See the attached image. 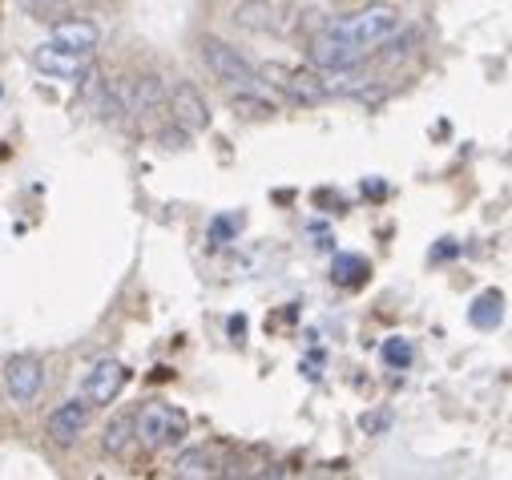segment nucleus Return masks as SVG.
<instances>
[{
	"instance_id": "obj_1",
	"label": "nucleus",
	"mask_w": 512,
	"mask_h": 480,
	"mask_svg": "<svg viewBox=\"0 0 512 480\" xmlns=\"http://www.w3.org/2000/svg\"><path fill=\"white\" fill-rule=\"evenodd\" d=\"M400 25H404V17H400L396 5H367V9L343 17V21L327 25V29L339 33V37H347L351 45H359V49L367 53V49H375V45H383V41H392Z\"/></svg>"
},
{
	"instance_id": "obj_2",
	"label": "nucleus",
	"mask_w": 512,
	"mask_h": 480,
	"mask_svg": "<svg viewBox=\"0 0 512 480\" xmlns=\"http://www.w3.org/2000/svg\"><path fill=\"white\" fill-rule=\"evenodd\" d=\"M186 432H190L186 412H178L174 404H162V400L146 404V408L138 412V420H134V440H138L142 448H150V452L182 444Z\"/></svg>"
},
{
	"instance_id": "obj_3",
	"label": "nucleus",
	"mask_w": 512,
	"mask_h": 480,
	"mask_svg": "<svg viewBox=\"0 0 512 480\" xmlns=\"http://www.w3.org/2000/svg\"><path fill=\"white\" fill-rule=\"evenodd\" d=\"M202 61H206V69L214 73V81H222L226 89H259V73H254V65L234 49V45H226L222 37H202Z\"/></svg>"
},
{
	"instance_id": "obj_4",
	"label": "nucleus",
	"mask_w": 512,
	"mask_h": 480,
	"mask_svg": "<svg viewBox=\"0 0 512 480\" xmlns=\"http://www.w3.org/2000/svg\"><path fill=\"white\" fill-rule=\"evenodd\" d=\"M307 57H311V65H315V69L335 73V69H355V65L363 61V49H359V45H351L347 37H339V33L323 29L319 37H311Z\"/></svg>"
},
{
	"instance_id": "obj_5",
	"label": "nucleus",
	"mask_w": 512,
	"mask_h": 480,
	"mask_svg": "<svg viewBox=\"0 0 512 480\" xmlns=\"http://www.w3.org/2000/svg\"><path fill=\"white\" fill-rule=\"evenodd\" d=\"M130 384V372H125V364H117V359H101V364L85 376V388H81V400L89 408H109L121 388Z\"/></svg>"
},
{
	"instance_id": "obj_6",
	"label": "nucleus",
	"mask_w": 512,
	"mask_h": 480,
	"mask_svg": "<svg viewBox=\"0 0 512 480\" xmlns=\"http://www.w3.org/2000/svg\"><path fill=\"white\" fill-rule=\"evenodd\" d=\"M170 113H174V126H182L186 134L210 130V105H206V97H202L190 81L174 85V93H170Z\"/></svg>"
},
{
	"instance_id": "obj_7",
	"label": "nucleus",
	"mask_w": 512,
	"mask_h": 480,
	"mask_svg": "<svg viewBox=\"0 0 512 480\" xmlns=\"http://www.w3.org/2000/svg\"><path fill=\"white\" fill-rule=\"evenodd\" d=\"M45 384V364L37 355H13L5 364V392L17 400V404H29Z\"/></svg>"
},
{
	"instance_id": "obj_8",
	"label": "nucleus",
	"mask_w": 512,
	"mask_h": 480,
	"mask_svg": "<svg viewBox=\"0 0 512 480\" xmlns=\"http://www.w3.org/2000/svg\"><path fill=\"white\" fill-rule=\"evenodd\" d=\"M33 65H37L41 73L57 77V81H81V77H89V53L61 49V45H53V41L33 53Z\"/></svg>"
},
{
	"instance_id": "obj_9",
	"label": "nucleus",
	"mask_w": 512,
	"mask_h": 480,
	"mask_svg": "<svg viewBox=\"0 0 512 480\" xmlns=\"http://www.w3.org/2000/svg\"><path fill=\"white\" fill-rule=\"evenodd\" d=\"M85 424H89V404H85V400H65V404L53 408L49 420H45V428H49V436H53L57 444H73V440L85 432Z\"/></svg>"
},
{
	"instance_id": "obj_10",
	"label": "nucleus",
	"mask_w": 512,
	"mask_h": 480,
	"mask_svg": "<svg viewBox=\"0 0 512 480\" xmlns=\"http://www.w3.org/2000/svg\"><path fill=\"white\" fill-rule=\"evenodd\" d=\"M101 41V29L85 17H65V21H53V45L61 49H73V53H93Z\"/></svg>"
},
{
	"instance_id": "obj_11",
	"label": "nucleus",
	"mask_w": 512,
	"mask_h": 480,
	"mask_svg": "<svg viewBox=\"0 0 512 480\" xmlns=\"http://www.w3.org/2000/svg\"><path fill=\"white\" fill-rule=\"evenodd\" d=\"M271 77H283L279 85L295 97V101H303V105H319V101H327L331 93H327V85H323V77H315V73H303V69H267Z\"/></svg>"
},
{
	"instance_id": "obj_12",
	"label": "nucleus",
	"mask_w": 512,
	"mask_h": 480,
	"mask_svg": "<svg viewBox=\"0 0 512 480\" xmlns=\"http://www.w3.org/2000/svg\"><path fill=\"white\" fill-rule=\"evenodd\" d=\"M162 101H166V89H162V81H158L154 73L134 77V81H130V89H125V109L138 113V117L158 113V109H162Z\"/></svg>"
},
{
	"instance_id": "obj_13",
	"label": "nucleus",
	"mask_w": 512,
	"mask_h": 480,
	"mask_svg": "<svg viewBox=\"0 0 512 480\" xmlns=\"http://www.w3.org/2000/svg\"><path fill=\"white\" fill-rule=\"evenodd\" d=\"M234 21L254 29V33H279L283 29V13L271 5V0H246V5L234 13Z\"/></svg>"
},
{
	"instance_id": "obj_14",
	"label": "nucleus",
	"mask_w": 512,
	"mask_h": 480,
	"mask_svg": "<svg viewBox=\"0 0 512 480\" xmlns=\"http://www.w3.org/2000/svg\"><path fill=\"white\" fill-rule=\"evenodd\" d=\"M174 476H182V480H210V476H218V460L206 448H190V452H182L174 460Z\"/></svg>"
},
{
	"instance_id": "obj_15",
	"label": "nucleus",
	"mask_w": 512,
	"mask_h": 480,
	"mask_svg": "<svg viewBox=\"0 0 512 480\" xmlns=\"http://www.w3.org/2000/svg\"><path fill=\"white\" fill-rule=\"evenodd\" d=\"M130 444H134V420H130V416H117V420L105 424L101 448H105L109 456H125V452H130Z\"/></svg>"
},
{
	"instance_id": "obj_16",
	"label": "nucleus",
	"mask_w": 512,
	"mask_h": 480,
	"mask_svg": "<svg viewBox=\"0 0 512 480\" xmlns=\"http://www.w3.org/2000/svg\"><path fill=\"white\" fill-rule=\"evenodd\" d=\"M468 315H472V323H476L480 331H492V327L504 319V295H500V291H484V295L472 303Z\"/></svg>"
},
{
	"instance_id": "obj_17",
	"label": "nucleus",
	"mask_w": 512,
	"mask_h": 480,
	"mask_svg": "<svg viewBox=\"0 0 512 480\" xmlns=\"http://www.w3.org/2000/svg\"><path fill=\"white\" fill-rule=\"evenodd\" d=\"M331 275H335L339 283L355 287V283H363V275H367V263H363L359 255H335V267H331Z\"/></svg>"
},
{
	"instance_id": "obj_18",
	"label": "nucleus",
	"mask_w": 512,
	"mask_h": 480,
	"mask_svg": "<svg viewBox=\"0 0 512 480\" xmlns=\"http://www.w3.org/2000/svg\"><path fill=\"white\" fill-rule=\"evenodd\" d=\"M383 359H388L392 368H408L412 364V343L408 339H388L383 343Z\"/></svg>"
},
{
	"instance_id": "obj_19",
	"label": "nucleus",
	"mask_w": 512,
	"mask_h": 480,
	"mask_svg": "<svg viewBox=\"0 0 512 480\" xmlns=\"http://www.w3.org/2000/svg\"><path fill=\"white\" fill-rule=\"evenodd\" d=\"M234 109H238V113H246V117H271V113H275V109H271V105H263L259 97H250V89H238Z\"/></svg>"
},
{
	"instance_id": "obj_20",
	"label": "nucleus",
	"mask_w": 512,
	"mask_h": 480,
	"mask_svg": "<svg viewBox=\"0 0 512 480\" xmlns=\"http://www.w3.org/2000/svg\"><path fill=\"white\" fill-rule=\"evenodd\" d=\"M21 5L33 13V17H41V21H49V17H57L61 9H65V0H21Z\"/></svg>"
}]
</instances>
